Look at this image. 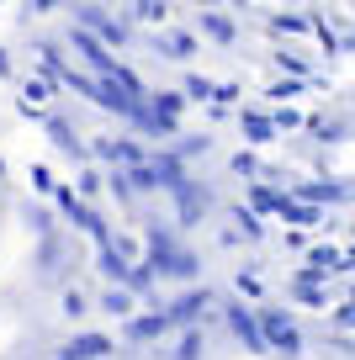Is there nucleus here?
<instances>
[{
	"instance_id": "f257e3e1",
	"label": "nucleus",
	"mask_w": 355,
	"mask_h": 360,
	"mask_svg": "<svg viewBox=\"0 0 355 360\" xmlns=\"http://www.w3.org/2000/svg\"><path fill=\"white\" fill-rule=\"evenodd\" d=\"M165 53H170V58H186V53H191V37H170Z\"/></svg>"
}]
</instances>
